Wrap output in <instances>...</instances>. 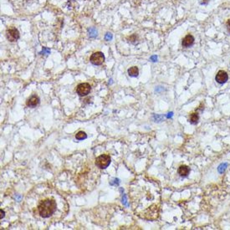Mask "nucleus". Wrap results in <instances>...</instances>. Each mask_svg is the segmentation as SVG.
<instances>
[{"mask_svg":"<svg viewBox=\"0 0 230 230\" xmlns=\"http://www.w3.org/2000/svg\"><path fill=\"white\" fill-rule=\"evenodd\" d=\"M88 32H89V36L91 37V38H95L96 36H97V30L94 27H91L90 29H88Z\"/></svg>","mask_w":230,"mask_h":230,"instance_id":"obj_12","label":"nucleus"},{"mask_svg":"<svg viewBox=\"0 0 230 230\" xmlns=\"http://www.w3.org/2000/svg\"><path fill=\"white\" fill-rule=\"evenodd\" d=\"M189 167H188V166H185V165H181L179 167L178 170V174L181 177H187L188 175V173H189Z\"/></svg>","mask_w":230,"mask_h":230,"instance_id":"obj_9","label":"nucleus"},{"mask_svg":"<svg viewBox=\"0 0 230 230\" xmlns=\"http://www.w3.org/2000/svg\"><path fill=\"white\" fill-rule=\"evenodd\" d=\"M194 37L192 35V34H188V35H186L182 39V41H181V45L182 47H184V48H188V47H190L193 45V43H194Z\"/></svg>","mask_w":230,"mask_h":230,"instance_id":"obj_7","label":"nucleus"},{"mask_svg":"<svg viewBox=\"0 0 230 230\" xmlns=\"http://www.w3.org/2000/svg\"><path fill=\"white\" fill-rule=\"evenodd\" d=\"M6 37L10 42H15L20 39V32L15 28H10L7 29Z\"/></svg>","mask_w":230,"mask_h":230,"instance_id":"obj_5","label":"nucleus"},{"mask_svg":"<svg viewBox=\"0 0 230 230\" xmlns=\"http://www.w3.org/2000/svg\"><path fill=\"white\" fill-rule=\"evenodd\" d=\"M198 120H199V117L197 113H192L189 117V121L192 124H197Z\"/></svg>","mask_w":230,"mask_h":230,"instance_id":"obj_11","label":"nucleus"},{"mask_svg":"<svg viewBox=\"0 0 230 230\" xmlns=\"http://www.w3.org/2000/svg\"><path fill=\"white\" fill-rule=\"evenodd\" d=\"M110 163V156L106 154H103L95 159V166L101 169H106Z\"/></svg>","mask_w":230,"mask_h":230,"instance_id":"obj_2","label":"nucleus"},{"mask_svg":"<svg viewBox=\"0 0 230 230\" xmlns=\"http://www.w3.org/2000/svg\"><path fill=\"white\" fill-rule=\"evenodd\" d=\"M36 206L33 212L40 218H61L68 210V205L64 198L50 188L43 190L42 194H36Z\"/></svg>","mask_w":230,"mask_h":230,"instance_id":"obj_1","label":"nucleus"},{"mask_svg":"<svg viewBox=\"0 0 230 230\" xmlns=\"http://www.w3.org/2000/svg\"><path fill=\"white\" fill-rule=\"evenodd\" d=\"M91 90V87L90 84H88V83H81V84H78L77 88H76V92L81 96H85L88 94H90Z\"/></svg>","mask_w":230,"mask_h":230,"instance_id":"obj_4","label":"nucleus"},{"mask_svg":"<svg viewBox=\"0 0 230 230\" xmlns=\"http://www.w3.org/2000/svg\"><path fill=\"white\" fill-rule=\"evenodd\" d=\"M39 103V98L36 95H32L31 97L28 99V101L26 102V105L29 107H34L38 106Z\"/></svg>","mask_w":230,"mask_h":230,"instance_id":"obj_8","label":"nucleus"},{"mask_svg":"<svg viewBox=\"0 0 230 230\" xmlns=\"http://www.w3.org/2000/svg\"><path fill=\"white\" fill-rule=\"evenodd\" d=\"M207 2H208V0H202L201 3L202 4H207Z\"/></svg>","mask_w":230,"mask_h":230,"instance_id":"obj_19","label":"nucleus"},{"mask_svg":"<svg viewBox=\"0 0 230 230\" xmlns=\"http://www.w3.org/2000/svg\"><path fill=\"white\" fill-rule=\"evenodd\" d=\"M226 27H227V29L228 33L230 34V20H228L227 21V23H226Z\"/></svg>","mask_w":230,"mask_h":230,"instance_id":"obj_17","label":"nucleus"},{"mask_svg":"<svg viewBox=\"0 0 230 230\" xmlns=\"http://www.w3.org/2000/svg\"><path fill=\"white\" fill-rule=\"evenodd\" d=\"M139 74V70L136 66H132L130 69H128V75L131 77H136Z\"/></svg>","mask_w":230,"mask_h":230,"instance_id":"obj_10","label":"nucleus"},{"mask_svg":"<svg viewBox=\"0 0 230 230\" xmlns=\"http://www.w3.org/2000/svg\"><path fill=\"white\" fill-rule=\"evenodd\" d=\"M86 137H87V135L84 131H79L75 135V138L77 140H84L86 139Z\"/></svg>","mask_w":230,"mask_h":230,"instance_id":"obj_13","label":"nucleus"},{"mask_svg":"<svg viewBox=\"0 0 230 230\" xmlns=\"http://www.w3.org/2000/svg\"><path fill=\"white\" fill-rule=\"evenodd\" d=\"M156 59H157V57H156V56H155V55L151 57V60H152V61L155 62V61H156Z\"/></svg>","mask_w":230,"mask_h":230,"instance_id":"obj_18","label":"nucleus"},{"mask_svg":"<svg viewBox=\"0 0 230 230\" xmlns=\"http://www.w3.org/2000/svg\"><path fill=\"white\" fill-rule=\"evenodd\" d=\"M91 62L95 65H101L105 61V56L102 52H95L90 59Z\"/></svg>","mask_w":230,"mask_h":230,"instance_id":"obj_3","label":"nucleus"},{"mask_svg":"<svg viewBox=\"0 0 230 230\" xmlns=\"http://www.w3.org/2000/svg\"><path fill=\"white\" fill-rule=\"evenodd\" d=\"M113 38V35H112V34L111 33H106V35H105V39L107 40V41H110Z\"/></svg>","mask_w":230,"mask_h":230,"instance_id":"obj_14","label":"nucleus"},{"mask_svg":"<svg viewBox=\"0 0 230 230\" xmlns=\"http://www.w3.org/2000/svg\"><path fill=\"white\" fill-rule=\"evenodd\" d=\"M1 213H2V217H1V218H2V217H3V216H4V212H3V210H1Z\"/></svg>","mask_w":230,"mask_h":230,"instance_id":"obj_20","label":"nucleus"},{"mask_svg":"<svg viewBox=\"0 0 230 230\" xmlns=\"http://www.w3.org/2000/svg\"><path fill=\"white\" fill-rule=\"evenodd\" d=\"M136 39H137V35L136 34H132V35L129 37V41H131V42H135Z\"/></svg>","mask_w":230,"mask_h":230,"instance_id":"obj_15","label":"nucleus"},{"mask_svg":"<svg viewBox=\"0 0 230 230\" xmlns=\"http://www.w3.org/2000/svg\"><path fill=\"white\" fill-rule=\"evenodd\" d=\"M228 79V75L224 70H219L217 73L216 77H215L216 81H217V83H219V84H224L225 82H227Z\"/></svg>","mask_w":230,"mask_h":230,"instance_id":"obj_6","label":"nucleus"},{"mask_svg":"<svg viewBox=\"0 0 230 230\" xmlns=\"http://www.w3.org/2000/svg\"><path fill=\"white\" fill-rule=\"evenodd\" d=\"M49 52H50V50H49V49H47V48H44L43 49V50L39 54H41V55H47V54H49Z\"/></svg>","mask_w":230,"mask_h":230,"instance_id":"obj_16","label":"nucleus"}]
</instances>
